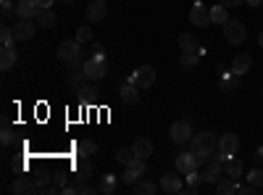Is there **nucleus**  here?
<instances>
[{
	"label": "nucleus",
	"mask_w": 263,
	"mask_h": 195,
	"mask_svg": "<svg viewBox=\"0 0 263 195\" xmlns=\"http://www.w3.org/2000/svg\"><path fill=\"white\" fill-rule=\"evenodd\" d=\"M239 150V137L234 135V132H227V135H221L218 137V153H221V158L227 161V158H232L234 153Z\"/></svg>",
	"instance_id": "5"
},
{
	"label": "nucleus",
	"mask_w": 263,
	"mask_h": 195,
	"mask_svg": "<svg viewBox=\"0 0 263 195\" xmlns=\"http://www.w3.org/2000/svg\"><path fill=\"white\" fill-rule=\"evenodd\" d=\"M40 13L37 0H16V16L18 19H34Z\"/></svg>",
	"instance_id": "13"
},
{
	"label": "nucleus",
	"mask_w": 263,
	"mask_h": 195,
	"mask_svg": "<svg viewBox=\"0 0 263 195\" xmlns=\"http://www.w3.org/2000/svg\"><path fill=\"white\" fill-rule=\"evenodd\" d=\"M237 192H242V195H253L255 192V187L248 182V185H237Z\"/></svg>",
	"instance_id": "41"
},
{
	"label": "nucleus",
	"mask_w": 263,
	"mask_h": 195,
	"mask_svg": "<svg viewBox=\"0 0 263 195\" xmlns=\"http://www.w3.org/2000/svg\"><path fill=\"white\" fill-rule=\"evenodd\" d=\"M253 161H255V166H260V164H263V150H255V156H253Z\"/></svg>",
	"instance_id": "46"
},
{
	"label": "nucleus",
	"mask_w": 263,
	"mask_h": 195,
	"mask_svg": "<svg viewBox=\"0 0 263 195\" xmlns=\"http://www.w3.org/2000/svg\"><path fill=\"white\" fill-rule=\"evenodd\" d=\"M161 190L177 195V192H182V180H179L177 174H163V177H161Z\"/></svg>",
	"instance_id": "18"
},
{
	"label": "nucleus",
	"mask_w": 263,
	"mask_h": 195,
	"mask_svg": "<svg viewBox=\"0 0 263 195\" xmlns=\"http://www.w3.org/2000/svg\"><path fill=\"white\" fill-rule=\"evenodd\" d=\"M34 19H37V27H42V29L55 27V13H53L50 8H40V13H37Z\"/></svg>",
	"instance_id": "22"
},
{
	"label": "nucleus",
	"mask_w": 263,
	"mask_h": 195,
	"mask_svg": "<svg viewBox=\"0 0 263 195\" xmlns=\"http://www.w3.org/2000/svg\"><path fill=\"white\" fill-rule=\"evenodd\" d=\"M168 135H171V140L177 143V145H184V143H190L192 140V127H190V121H174L171 124V129H168Z\"/></svg>",
	"instance_id": "7"
},
{
	"label": "nucleus",
	"mask_w": 263,
	"mask_h": 195,
	"mask_svg": "<svg viewBox=\"0 0 263 195\" xmlns=\"http://www.w3.org/2000/svg\"><path fill=\"white\" fill-rule=\"evenodd\" d=\"M248 182L258 190V187H263V169L260 166H255V169H250L248 171Z\"/></svg>",
	"instance_id": "32"
},
{
	"label": "nucleus",
	"mask_w": 263,
	"mask_h": 195,
	"mask_svg": "<svg viewBox=\"0 0 263 195\" xmlns=\"http://www.w3.org/2000/svg\"><path fill=\"white\" fill-rule=\"evenodd\" d=\"M53 3H55V0H37L40 8H53Z\"/></svg>",
	"instance_id": "45"
},
{
	"label": "nucleus",
	"mask_w": 263,
	"mask_h": 195,
	"mask_svg": "<svg viewBox=\"0 0 263 195\" xmlns=\"http://www.w3.org/2000/svg\"><path fill=\"white\" fill-rule=\"evenodd\" d=\"M260 150H263V148H260Z\"/></svg>",
	"instance_id": "50"
},
{
	"label": "nucleus",
	"mask_w": 263,
	"mask_h": 195,
	"mask_svg": "<svg viewBox=\"0 0 263 195\" xmlns=\"http://www.w3.org/2000/svg\"><path fill=\"white\" fill-rule=\"evenodd\" d=\"M13 192L34 195V192H37V182H32L29 177H16V182H13Z\"/></svg>",
	"instance_id": "20"
},
{
	"label": "nucleus",
	"mask_w": 263,
	"mask_h": 195,
	"mask_svg": "<svg viewBox=\"0 0 263 195\" xmlns=\"http://www.w3.org/2000/svg\"><path fill=\"white\" fill-rule=\"evenodd\" d=\"M53 182H55L58 187H66V171H58V174L53 177Z\"/></svg>",
	"instance_id": "44"
},
{
	"label": "nucleus",
	"mask_w": 263,
	"mask_h": 195,
	"mask_svg": "<svg viewBox=\"0 0 263 195\" xmlns=\"http://www.w3.org/2000/svg\"><path fill=\"white\" fill-rule=\"evenodd\" d=\"M234 77H237V74H227V72H224V93H227V95H232V93L237 90V79H234Z\"/></svg>",
	"instance_id": "37"
},
{
	"label": "nucleus",
	"mask_w": 263,
	"mask_h": 195,
	"mask_svg": "<svg viewBox=\"0 0 263 195\" xmlns=\"http://www.w3.org/2000/svg\"><path fill=\"white\" fill-rule=\"evenodd\" d=\"M84 79H87V74H84V72H71V74H69V87L77 93V90L82 87V84H84Z\"/></svg>",
	"instance_id": "34"
},
{
	"label": "nucleus",
	"mask_w": 263,
	"mask_h": 195,
	"mask_svg": "<svg viewBox=\"0 0 263 195\" xmlns=\"http://www.w3.org/2000/svg\"><path fill=\"white\" fill-rule=\"evenodd\" d=\"M13 42H16L13 29H8V27H0V45H3V48H13Z\"/></svg>",
	"instance_id": "33"
},
{
	"label": "nucleus",
	"mask_w": 263,
	"mask_h": 195,
	"mask_svg": "<svg viewBox=\"0 0 263 195\" xmlns=\"http://www.w3.org/2000/svg\"><path fill=\"white\" fill-rule=\"evenodd\" d=\"M224 37H227L229 45H242L245 37H248V32H245V27H242V21L229 19L227 24H224Z\"/></svg>",
	"instance_id": "4"
},
{
	"label": "nucleus",
	"mask_w": 263,
	"mask_h": 195,
	"mask_svg": "<svg viewBox=\"0 0 263 195\" xmlns=\"http://www.w3.org/2000/svg\"><path fill=\"white\" fill-rule=\"evenodd\" d=\"M190 21H192L197 29H205L211 24V11L205 6H200V3H195V8L190 11Z\"/></svg>",
	"instance_id": "11"
},
{
	"label": "nucleus",
	"mask_w": 263,
	"mask_h": 195,
	"mask_svg": "<svg viewBox=\"0 0 263 195\" xmlns=\"http://www.w3.org/2000/svg\"><path fill=\"white\" fill-rule=\"evenodd\" d=\"M216 190H218V195H229V192H237V185H234L232 177H227V180L216 182Z\"/></svg>",
	"instance_id": "30"
},
{
	"label": "nucleus",
	"mask_w": 263,
	"mask_h": 195,
	"mask_svg": "<svg viewBox=\"0 0 263 195\" xmlns=\"http://www.w3.org/2000/svg\"><path fill=\"white\" fill-rule=\"evenodd\" d=\"M245 3H248L250 8H258V6H263V0H245Z\"/></svg>",
	"instance_id": "47"
},
{
	"label": "nucleus",
	"mask_w": 263,
	"mask_h": 195,
	"mask_svg": "<svg viewBox=\"0 0 263 195\" xmlns=\"http://www.w3.org/2000/svg\"><path fill=\"white\" fill-rule=\"evenodd\" d=\"M37 34V24L32 19H21L18 24L13 27V37H16V42H27V40H32Z\"/></svg>",
	"instance_id": "10"
},
{
	"label": "nucleus",
	"mask_w": 263,
	"mask_h": 195,
	"mask_svg": "<svg viewBox=\"0 0 263 195\" xmlns=\"http://www.w3.org/2000/svg\"><path fill=\"white\" fill-rule=\"evenodd\" d=\"M61 3H74V0H61Z\"/></svg>",
	"instance_id": "49"
},
{
	"label": "nucleus",
	"mask_w": 263,
	"mask_h": 195,
	"mask_svg": "<svg viewBox=\"0 0 263 195\" xmlns=\"http://www.w3.org/2000/svg\"><path fill=\"white\" fill-rule=\"evenodd\" d=\"M140 87H135L132 82H126V84H121L119 87V100L124 103V105H137V100H140Z\"/></svg>",
	"instance_id": "12"
},
{
	"label": "nucleus",
	"mask_w": 263,
	"mask_h": 195,
	"mask_svg": "<svg viewBox=\"0 0 263 195\" xmlns=\"http://www.w3.org/2000/svg\"><path fill=\"white\" fill-rule=\"evenodd\" d=\"M0 140H3V145H11V143H13V132H11L8 127L3 129V137H0Z\"/></svg>",
	"instance_id": "42"
},
{
	"label": "nucleus",
	"mask_w": 263,
	"mask_h": 195,
	"mask_svg": "<svg viewBox=\"0 0 263 195\" xmlns=\"http://www.w3.org/2000/svg\"><path fill=\"white\" fill-rule=\"evenodd\" d=\"M158 190H161V185L150 182V180H142V182L137 180V182H135V192H137V195H156Z\"/></svg>",
	"instance_id": "23"
},
{
	"label": "nucleus",
	"mask_w": 263,
	"mask_h": 195,
	"mask_svg": "<svg viewBox=\"0 0 263 195\" xmlns=\"http://www.w3.org/2000/svg\"><path fill=\"white\" fill-rule=\"evenodd\" d=\"M77 95L82 100H95V87H92V84H82V87L77 90Z\"/></svg>",
	"instance_id": "36"
},
{
	"label": "nucleus",
	"mask_w": 263,
	"mask_h": 195,
	"mask_svg": "<svg viewBox=\"0 0 263 195\" xmlns=\"http://www.w3.org/2000/svg\"><path fill=\"white\" fill-rule=\"evenodd\" d=\"M105 13H108L105 0H95V3H90V6H87V11H84V16L90 19V21H103Z\"/></svg>",
	"instance_id": "15"
},
{
	"label": "nucleus",
	"mask_w": 263,
	"mask_h": 195,
	"mask_svg": "<svg viewBox=\"0 0 263 195\" xmlns=\"http://www.w3.org/2000/svg\"><path fill=\"white\" fill-rule=\"evenodd\" d=\"M16 61H18L16 48H3V50H0V69H3V72L13 69V66H16Z\"/></svg>",
	"instance_id": "21"
},
{
	"label": "nucleus",
	"mask_w": 263,
	"mask_h": 195,
	"mask_svg": "<svg viewBox=\"0 0 263 195\" xmlns=\"http://www.w3.org/2000/svg\"><path fill=\"white\" fill-rule=\"evenodd\" d=\"M132 150H135L137 158H147V156H153V143L147 137H137L135 143H132Z\"/></svg>",
	"instance_id": "19"
},
{
	"label": "nucleus",
	"mask_w": 263,
	"mask_h": 195,
	"mask_svg": "<svg viewBox=\"0 0 263 195\" xmlns=\"http://www.w3.org/2000/svg\"><path fill=\"white\" fill-rule=\"evenodd\" d=\"M84 74H87V79L90 82H98V79H103L105 74H108V61H105V56L100 53V56H90L84 61Z\"/></svg>",
	"instance_id": "2"
},
{
	"label": "nucleus",
	"mask_w": 263,
	"mask_h": 195,
	"mask_svg": "<svg viewBox=\"0 0 263 195\" xmlns=\"http://www.w3.org/2000/svg\"><path fill=\"white\" fill-rule=\"evenodd\" d=\"M200 174H203V180H205V182L216 185L218 180L224 177V161H221V158H213V161H205V164H203V171H200Z\"/></svg>",
	"instance_id": "8"
},
{
	"label": "nucleus",
	"mask_w": 263,
	"mask_h": 195,
	"mask_svg": "<svg viewBox=\"0 0 263 195\" xmlns=\"http://www.w3.org/2000/svg\"><path fill=\"white\" fill-rule=\"evenodd\" d=\"M77 40L82 42V45H84V42H90V40H92V29H90V27H79V29H77Z\"/></svg>",
	"instance_id": "38"
},
{
	"label": "nucleus",
	"mask_w": 263,
	"mask_h": 195,
	"mask_svg": "<svg viewBox=\"0 0 263 195\" xmlns=\"http://www.w3.org/2000/svg\"><path fill=\"white\" fill-rule=\"evenodd\" d=\"M224 169H227V177H232V180H237L239 174H242V164H239L237 158H227Z\"/></svg>",
	"instance_id": "29"
},
{
	"label": "nucleus",
	"mask_w": 263,
	"mask_h": 195,
	"mask_svg": "<svg viewBox=\"0 0 263 195\" xmlns=\"http://www.w3.org/2000/svg\"><path fill=\"white\" fill-rule=\"evenodd\" d=\"M0 8H3V16H13V13H16L13 0H3V3H0Z\"/></svg>",
	"instance_id": "39"
},
{
	"label": "nucleus",
	"mask_w": 263,
	"mask_h": 195,
	"mask_svg": "<svg viewBox=\"0 0 263 195\" xmlns=\"http://www.w3.org/2000/svg\"><path fill=\"white\" fill-rule=\"evenodd\" d=\"M227 11H229V8H227V6H221V3L213 6V8H211V21H213V24H221V27H224L227 21H229Z\"/></svg>",
	"instance_id": "25"
},
{
	"label": "nucleus",
	"mask_w": 263,
	"mask_h": 195,
	"mask_svg": "<svg viewBox=\"0 0 263 195\" xmlns=\"http://www.w3.org/2000/svg\"><path fill=\"white\" fill-rule=\"evenodd\" d=\"M179 63H182L184 69H195L197 63H200V53H197V50H195V53H182Z\"/></svg>",
	"instance_id": "31"
},
{
	"label": "nucleus",
	"mask_w": 263,
	"mask_h": 195,
	"mask_svg": "<svg viewBox=\"0 0 263 195\" xmlns=\"http://www.w3.org/2000/svg\"><path fill=\"white\" fill-rule=\"evenodd\" d=\"M92 174V164H90V156H79L74 161V177L77 180H90Z\"/></svg>",
	"instance_id": "14"
},
{
	"label": "nucleus",
	"mask_w": 263,
	"mask_h": 195,
	"mask_svg": "<svg viewBox=\"0 0 263 195\" xmlns=\"http://www.w3.org/2000/svg\"><path fill=\"white\" fill-rule=\"evenodd\" d=\"M129 82L135 84V87H140V90H147V87L156 84V69H153L150 63H145V66H140V69H135L129 74Z\"/></svg>",
	"instance_id": "3"
},
{
	"label": "nucleus",
	"mask_w": 263,
	"mask_h": 195,
	"mask_svg": "<svg viewBox=\"0 0 263 195\" xmlns=\"http://www.w3.org/2000/svg\"><path fill=\"white\" fill-rule=\"evenodd\" d=\"M142 174H145V158H135V161L126 164V171H124L121 182H124V185H135Z\"/></svg>",
	"instance_id": "9"
},
{
	"label": "nucleus",
	"mask_w": 263,
	"mask_h": 195,
	"mask_svg": "<svg viewBox=\"0 0 263 195\" xmlns=\"http://www.w3.org/2000/svg\"><path fill=\"white\" fill-rule=\"evenodd\" d=\"M50 180H53V177H50V174H48V171H42V174H40V177H37V190H40V187H45V185H48V182H50Z\"/></svg>",
	"instance_id": "40"
},
{
	"label": "nucleus",
	"mask_w": 263,
	"mask_h": 195,
	"mask_svg": "<svg viewBox=\"0 0 263 195\" xmlns=\"http://www.w3.org/2000/svg\"><path fill=\"white\" fill-rule=\"evenodd\" d=\"M58 58L61 61H74V58H82V42L79 40H63L58 45Z\"/></svg>",
	"instance_id": "6"
},
{
	"label": "nucleus",
	"mask_w": 263,
	"mask_h": 195,
	"mask_svg": "<svg viewBox=\"0 0 263 195\" xmlns=\"http://www.w3.org/2000/svg\"><path fill=\"white\" fill-rule=\"evenodd\" d=\"M250 66H253V58L250 56H234V61H232V74H237V77H242V74H248L250 72Z\"/></svg>",
	"instance_id": "17"
},
{
	"label": "nucleus",
	"mask_w": 263,
	"mask_h": 195,
	"mask_svg": "<svg viewBox=\"0 0 263 195\" xmlns=\"http://www.w3.org/2000/svg\"><path fill=\"white\" fill-rule=\"evenodd\" d=\"M221 6H227V8H237V6H242L245 0H218Z\"/></svg>",
	"instance_id": "43"
},
{
	"label": "nucleus",
	"mask_w": 263,
	"mask_h": 195,
	"mask_svg": "<svg viewBox=\"0 0 263 195\" xmlns=\"http://www.w3.org/2000/svg\"><path fill=\"white\" fill-rule=\"evenodd\" d=\"M179 48H182V53H195V50H200V45H197V37L190 34V32L179 37Z\"/></svg>",
	"instance_id": "24"
},
{
	"label": "nucleus",
	"mask_w": 263,
	"mask_h": 195,
	"mask_svg": "<svg viewBox=\"0 0 263 195\" xmlns=\"http://www.w3.org/2000/svg\"><path fill=\"white\" fill-rule=\"evenodd\" d=\"M174 164H177V171H182V174H190V171L197 169V161L192 156V150H190V153H179Z\"/></svg>",
	"instance_id": "16"
},
{
	"label": "nucleus",
	"mask_w": 263,
	"mask_h": 195,
	"mask_svg": "<svg viewBox=\"0 0 263 195\" xmlns=\"http://www.w3.org/2000/svg\"><path fill=\"white\" fill-rule=\"evenodd\" d=\"M187 182H190V187H187V192H192V195H195L197 190H200V185H203L205 180H203V174H200V171H197V169H195V171H190V174H187Z\"/></svg>",
	"instance_id": "28"
},
{
	"label": "nucleus",
	"mask_w": 263,
	"mask_h": 195,
	"mask_svg": "<svg viewBox=\"0 0 263 195\" xmlns=\"http://www.w3.org/2000/svg\"><path fill=\"white\" fill-rule=\"evenodd\" d=\"M218 148V140L213 132H200V135H192L190 140V150H192V156L197 161V166H203L208 161V156L213 153V150Z\"/></svg>",
	"instance_id": "1"
},
{
	"label": "nucleus",
	"mask_w": 263,
	"mask_h": 195,
	"mask_svg": "<svg viewBox=\"0 0 263 195\" xmlns=\"http://www.w3.org/2000/svg\"><path fill=\"white\" fill-rule=\"evenodd\" d=\"M135 158H137V156H135V150H132V148H119V153H116V161H119V164L126 166L129 161H135Z\"/></svg>",
	"instance_id": "35"
},
{
	"label": "nucleus",
	"mask_w": 263,
	"mask_h": 195,
	"mask_svg": "<svg viewBox=\"0 0 263 195\" xmlns=\"http://www.w3.org/2000/svg\"><path fill=\"white\" fill-rule=\"evenodd\" d=\"M98 192L114 195V192H116V177H114V174H105V177L100 180V185H98Z\"/></svg>",
	"instance_id": "27"
},
{
	"label": "nucleus",
	"mask_w": 263,
	"mask_h": 195,
	"mask_svg": "<svg viewBox=\"0 0 263 195\" xmlns=\"http://www.w3.org/2000/svg\"><path fill=\"white\" fill-rule=\"evenodd\" d=\"M98 153V143L95 140H82L77 143V156H95Z\"/></svg>",
	"instance_id": "26"
},
{
	"label": "nucleus",
	"mask_w": 263,
	"mask_h": 195,
	"mask_svg": "<svg viewBox=\"0 0 263 195\" xmlns=\"http://www.w3.org/2000/svg\"><path fill=\"white\" fill-rule=\"evenodd\" d=\"M258 45H260V48H263V32H260V34H258Z\"/></svg>",
	"instance_id": "48"
}]
</instances>
